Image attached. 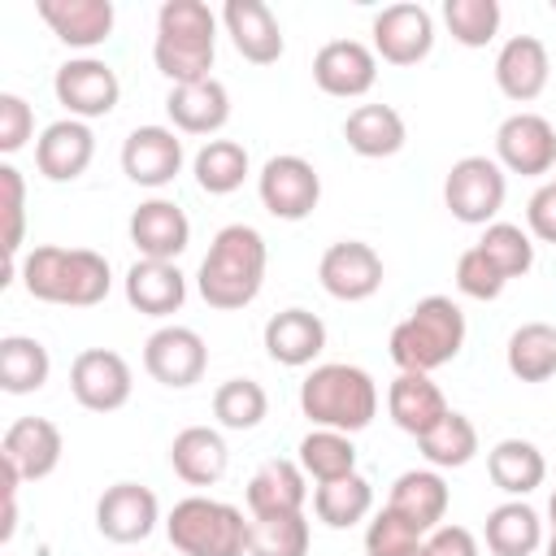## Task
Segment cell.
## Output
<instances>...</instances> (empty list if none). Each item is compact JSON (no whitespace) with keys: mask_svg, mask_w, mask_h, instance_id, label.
<instances>
[{"mask_svg":"<svg viewBox=\"0 0 556 556\" xmlns=\"http://www.w3.org/2000/svg\"><path fill=\"white\" fill-rule=\"evenodd\" d=\"M265 265H269V248H265L261 230L230 222L213 235V243L195 269V291L208 308H222V313L248 308L265 287Z\"/></svg>","mask_w":556,"mask_h":556,"instance_id":"6da1fadb","label":"cell"},{"mask_svg":"<svg viewBox=\"0 0 556 556\" xmlns=\"http://www.w3.org/2000/svg\"><path fill=\"white\" fill-rule=\"evenodd\" d=\"M17 278L26 295L43 304H65V308H91L109 295L113 269L109 256L91 248H61V243H39L17 261Z\"/></svg>","mask_w":556,"mask_h":556,"instance_id":"7a4b0ae2","label":"cell"},{"mask_svg":"<svg viewBox=\"0 0 556 556\" xmlns=\"http://www.w3.org/2000/svg\"><path fill=\"white\" fill-rule=\"evenodd\" d=\"M217 56V13L204 0H165L156 9V39H152V65L174 83H200L213 78Z\"/></svg>","mask_w":556,"mask_h":556,"instance_id":"3957f363","label":"cell"},{"mask_svg":"<svg viewBox=\"0 0 556 556\" xmlns=\"http://www.w3.org/2000/svg\"><path fill=\"white\" fill-rule=\"evenodd\" d=\"M300 413L321 430L356 434L378 417V382L348 361L313 365L300 382Z\"/></svg>","mask_w":556,"mask_h":556,"instance_id":"277c9868","label":"cell"},{"mask_svg":"<svg viewBox=\"0 0 556 556\" xmlns=\"http://www.w3.org/2000/svg\"><path fill=\"white\" fill-rule=\"evenodd\" d=\"M391 361L413 374H434L452 365L465 348V313L452 295H426L408 308L404 321L391 330Z\"/></svg>","mask_w":556,"mask_h":556,"instance_id":"5b68a950","label":"cell"},{"mask_svg":"<svg viewBox=\"0 0 556 556\" xmlns=\"http://www.w3.org/2000/svg\"><path fill=\"white\" fill-rule=\"evenodd\" d=\"M248 530L243 508L208 495H187L165 517V534L182 556H248Z\"/></svg>","mask_w":556,"mask_h":556,"instance_id":"8992f818","label":"cell"},{"mask_svg":"<svg viewBox=\"0 0 556 556\" xmlns=\"http://www.w3.org/2000/svg\"><path fill=\"white\" fill-rule=\"evenodd\" d=\"M504 195H508V174L495 156H478V152L460 156L443 178V204L465 226H491L504 208Z\"/></svg>","mask_w":556,"mask_h":556,"instance_id":"52a82bcc","label":"cell"},{"mask_svg":"<svg viewBox=\"0 0 556 556\" xmlns=\"http://www.w3.org/2000/svg\"><path fill=\"white\" fill-rule=\"evenodd\" d=\"M256 195L265 204L269 217L278 222H304L317 200H321V174L313 161L295 156V152H278L261 165L256 174Z\"/></svg>","mask_w":556,"mask_h":556,"instance_id":"ba28073f","label":"cell"},{"mask_svg":"<svg viewBox=\"0 0 556 556\" xmlns=\"http://www.w3.org/2000/svg\"><path fill=\"white\" fill-rule=\"evenodd\" d=\"M52 91H56V104L78 117V122H91V117H109L122 100V78L109 61L100 56H70L56 74H52Z\"/></svg>","mask_w":556,"mask_h":556,"instance_id":"9c48e42d","label":"cell"},{"mask_svg":"<svg viewBox=\"0 0 556 556\" xmlns=\"http://www.w3.org/2000/svg\"><path fill=\"white\" fill-rule=\"evenodd\" d=\"M143 369H148L152 382H161L169 391H187L208 369V343L191 326H178V321L161 326L143 343Z\"/></svg>","mask_w":556,"mask_h":556,"instance_id":"30bf717a","label":"cell"},{"mask_svg":"<svg viewBox=\"0 0 556 556\" xmlns=\"http://www.w3.org/2000/svg\"><path fill=\"white\" fill-rule=\"evenodd\" d=\"M70 391L87 413H117L135 391V374L122 352L83 348L70 365Z\"/></svg>","mask_w":556,"mask_h":556,"instance_id":"8fae6325","label":"cell"},{"mask_svg":"<svg viewBox=\"0 0 556 556\" xmlns=\"http://www.w3.org/2000/svg\"><path fill=\"white\" fill-rule=\"evenodd\" d=\"M495 161L504 165V174H521V178L552 174L556 169V126L530 109L504 117L495 130Z\"/></svg>","mask_w":556,"mask_h":556,"instance_id":"7c38bea8","label":"cell"},{"mask_svg":"<svg viewBox=\"0 0 556 556\" xmlns=\"http://www.w3.org/2000/svg\"><path fill=\"white\" fill-rule=\"evenodd\" d=\"M374 56L387 65H417L430 56L434 48V17L426 4H387L382 13H374Z\"/></svg>","mask_w":556,"mask_h":556,"instance_id":"4fadbf2b","label":"cell"},{"mask_svg":"<svg viewBox=\"0 0 556 556\" xmlns=\"http://www.w3.org/2000/svg\"><path fill=\"white\" fill-rule=\"evenodd\" d=\"M182 161L187 152L174 126H135L122 143V174L148 191L169 187L182 174Z\"/></svg>","mask_w":556,"mask_h":556,"instance_id":"5bb4252c","label":"cell"},{"mask_svg":"<svg viewBox=\"0 0 556 556\" xmlns=\"http://www.w3.org/2000/svg\"><path fill=\"white\" fill-rule=\"evenodd\" d=\"M317 278H321L326 295H334L343 304H361V300L378 295V287H382V256L365 239H339L321 252Z\"/></svg>","mask_w":556,"mask_h":556,"instance_id":"9a60e30c","label":"cell"},{"mask_svg":"<svg viewBox=\"0 0 556 556\" xmlns=\"http://www.w3.org/2000/svg\"><path fill=\"white\" fill-rule=\"evenodd\" d=\"M161 521V500L143 482H113L96 500V530L109 543H143Z\"/></svg>","mask_w":556,"mask_h":556,"instance_id":"2e32d148","label":"cell"},{"mask_svg":"<svg viewBox=\"0 0 556 556\" xmlns=\"http://www.w3.org/2000/svg\"><path fill=\"white\" fill-rule=\"evenodd\" d=\"M313 83L334 100H356L378 83V56L361 39H330L313 56Z\"/></svg>","mask_w":556,"mask_h":556,"instance_id":"e0dca14e","label":"cell"},{"mask_svg":"<svg viewBox=\"0 0 556 556\" xmlns=\"http://www.w3.org/2000/svg\"><path fill=\"white\" fill-rule=\"evenodd\" d=\"M61 452H65L61 426L48 421V417H17V421L4 430V439H0V460H4L22 482L48 478V473L61 465Z\"/></svg>","mask_w":556,"mask_h":556,"instance_id":"ac0fdd59","label":"cell"},{"mask_svg":"<svg viewBox=\"0 0 556 556\" xmlns=\"http://www.w3.org/2000/svg\"><path fill=\"white\" fill-rule=\"evenodd\" d=\"M222 26H226L235 52L252 65H274L287 52L282 22L274 17V9L265 0H226L222 4Z\"/></svg>","mask_w":556,"mask_h":556,"instance_id":"d6986e66","label":"cell"},{"mask_svg":"<svg viewBox=\"0 0 556 556\" xmlns=\"http://www.w3.org/2000/svg\"><path fill=\"white\" fill-rule=\"evenodd\" d=\"M552 78V56L547 43L534 35H513L500 43L495 52V87L513 100V104H530L547 91Z\"/></svg>","mask_w":556,"mask_h":556,"instance_id":"ffe728a7","label":"cell"},{"mask_svg":"<svg viewBox=\"0 0 556 556\" xmlns=\"http://www.w3.org/2000/svg\"><path fill=\"white\" fill-rule=\"evenodd\" d=\"M130 243L139 248V256L143 261H178L182 252H187V243H191V222H187V213L174 204V200H165V195H152V200H143L135 213H130Z\"/></svg>","mask_w":556,"mask_h":556,"instance_id":"44dd1931","label":"cell"},{"mask_svg":"<svg viewBox=\"0 0 556 556\" xmlns=\"http://www.w3.org/2000/svg\"><path fill=\"white\" fill-rule=\"evenodd\" d=\"M96 156V135L87 122L78 117H61L52 126H43V135L35 139V169L48 182H74L87 174Z\"/></svg>","mask_w":556,"mask_h":556,"instance_id":"7402d4cb","label":"cell"},{"mask_svg":"<svg viewBox=\"0 0 556 556\" xmlns=\"http://www.w3.org/2000/svg\"><path fill=\"white\" fill-rule=\"evenodd\" d=\"M387 413H391V421H395L404 434L421 439V434H430L452 408H447V395L439 391V382H434L430 374L400 369V374L391 378V387H387Z\"/></svg>","mask_w":556,"mask_h":556,"instance_id":"603a6c76","label":"cell"},{"mask_svg":"<svg viewBox=\"0 0 556 556\" xmlns=\"http://www.w3.org/2000/svg\"><path fill=\"white\" fill-rule=\"evenodd\" d=\"M35 13L65 48H100L113 35V0H35Z\"/></svg>","mask_w":556,"mask_h":556,"instance_id":"cb8c5ba5","label":"cell"},{"mask_svg":"<svg viewBox=\"0 0 556 556\" xmlns=\"http://www.w3.org/2000/svg\"><path fill=\"white\" fill-rule=\"evenodd\" d=\"M243 500H248V513L252 517H287V513H304L308 504V473L300 469V460H265L248 486H243Z\"/></svg>","mask_w":556,"mask_h":556,"instance_id":"d4e9b609","label":"cell"},{"mask_svg":"<svg viewBox=\"0 0 556 556\" xmlns=\"http://www.w3.org/2000/svg\"><path fill=\"white\" fill-rule=\"evenodd\" d=\"M126 287V304L143 317H169L182 308L187 300V274L178 269V261H135L122 278Z\"/></svg>","mask_w":556,"mask_h":556,"instance_id":"484cf974","label":"cell"},{"mask_svg":"<svg viewBox=\"0 0 556 556\" xmlns=\"http://www.w3.org/2000/svg\"><path fill=\"white\" fill-rule=\"evenodd\" d=\"M165 113L178 135H217L230 122V91L217 78L182 83V87H169Z\"/></svg>","mask_w":556,"mask_h":556,"instance_id":"4316f807","label":"cell"},{"mask_svg":"<svg viewBox=\"0 0 556 556\" xmlns=\"http://www.w3.org/2000/svg\"><path fill=\"white\" fill-rule=\"evenodd\" d=\"M261 339H265L269 361L287 365V369H304L326 348V321L317 313H308V308H282V313H274L265 321Z\"/></svg>","mask_w":556,"mask_h":556,"instance_id":"83f0119b","label":"cell"},{"mask_svg":"<svg viewBox=\"0 0 556 556\" xmlns=\"http://www.w3.org/2000/svg\"><path fill=\"white\" fill-rule=\"evenodd\" d=\"M447 504H452V491L439 469H404L387 491V508L400 513L404 521H413L421 534L443 526Z\"/></svg>","mask_w":556,"mask_h":556,"instance_id":"f1b7e54d","label":"cell"},{"mask_svg":"<svg viewBox=\"0 0 556 556\" xmlns=\"http://www.w3.org/2000/svg\"><path fill=\"white\" fill-rule=\"evenodd\" d=\"M169 465L187 486H213L230 469V447L213 426H182L169 443Z\"/></svg>","mask_w":556,"mask_h":556,"instance_id":"f546056e","label":"cell"},{"mask_svg":"<svg viewBox=\"0 0 556 556\" xmlns=\"http://www.w3.org/2000/svg\"><path fill=\"white\" fill-rule=\"evenodd\" d=\"M343 139L356 156L382 161V156H395L408 143V126H404L395 104H356L343 122Z\"/></svg>","mask_w":556,"mask_h":556,"instance_id":"4dcf8cb0","label":"cell"},{"mask_svg":"<svg viewBox=\"0 0 556 556\" xmlns=\"http://www.w3.org/2000/svg\"><path fill=\"white\" fill-rule=\"evenodd\" d=\"M486 473H491V482H495L508 500H526L530 491L543 486L547 460H543V452H539L530 439H500V443L486 452Z\"/></svg>","mask_w":556,"mask_h":556,"instance_id":"1f68e13d","label":"cell"},{"mask_svg":"<svg viewBox=\"0 0 556 556\" xmlns=\"http://www.w3.org/2000/svg\"><path fill=\"white\" fill-rule=\"evenodd\" d=\"M486 547L491 556H534L543 547V521L526 500H504L486 513Z\"/></svg>","mask_w":556,"mask_h":556,"instance_id":"d6a6232c","label":"cell"},{"mask_svg":"<svg viewBox=\"0 0 556 556\" xmlns=\"http://www.w3.org/2000/svg\"><path fill=\"white\" fill-rule=\"evenodd\" d=\"M504 361H508V374L517 382H547L556 374V326H547V321H521L508 334Z\"/></svg>","mask_w":556,"mask_h":556,"instance_id":"836d02e7","label":"cell"},{"mask_svg":"<svg viewBox=\"0 0 556 556\" xmlns=\"http://www.w3.org/2000/svg\"><path fill=\"white\" fill-rule=\"evenodd\" d=\"M191 174H195V187L208 191V195H230L243 187V178L252 174V161H248V148L239 139H208L195 161H191Z\"/></svg>","mask_w":556,"mask_h":556,"instance_id":"e575fe53","label":"cell"},{"mask_svg":"<svg viewBox=\"0 0 556 556\" xmlns=\"http://www.w3.org/2000/svg\"><path fill=\"white\" fill-rule=\"evenodd\" d=\"M52 356L35 334H4L0 339V387L9 395H30L48 382Z\"/></svg>","mask_w":556,"mask_h":556,"instance_id":"d590c367","label":"cell"},{"mask_svg":"<svg viewBox=\"0 0 556 556\" xmlns=\"http://www.w3.org/2000/svg\"><path fill=\"white\" fill-rule=\"evenodd\" d=\"M313 513L330 530H348V526L365 521L374 513V486H369V478L365 473H348V478H334V482H317Z\"/></svg>","mask_w":556,"mask_h":556,"instance_id":"8d00e7d4","label":"cell"},{"mask_svg":"<svg viewBox=\"0 0 556 556\" xmlns=\"http://www.w3.org/2000/svg\"><path fill=\"white\" fill-rule=\"evenodd\" d=\"M300 456V469L313 478V482H334V478H348V473H356V443H352V434H343V430H321V426H313L304 439H300V447H295Z\"/></svg>","mask_w":556,"mask_h":556,"instance_id":"74e56055","label":"cell"},{"mask_svg":"<svg viewBox=\"0 0 556 556\" xmlns=\"http://www.w3.org/2000/svg\"><path fill=\"white\" fill-rule=\"evenodd\" d=\"M417 447H421L430 469H460V465H469L478 456V426L465 413L452 408L430 434L417 439Z\"/></svg>","mask_w":556,"mask_h":556,"instance_id":"f35d334b","label":"cell"},{"mask_svg":"<svg viewBox=\"0 0 556 556\" xmlns=\"http://www.w3.org/2000/svg\"><path fill=\"white\" fill-rule=\"evenodd\" d=\"M269 413V395L256 378H226L213 391V417L222 430H256Z\"/></svg>","mask_w":556,"mask_h":556,"instance_id":"ab89813d","label":"cell"},{"mask_svg":"<svg viewBox=\"0 0 556 556\" xmlns=\"http://www.w3.org/2000/svg\"><path fill=\"white\" fill-rule=\"evenodd\" d=\"M313 547V530L304 513H287V517H252L248 530V556H308Z\"/></svg>","mask_w":556,"mask_h":556,"instance_id":"60d3db41","label":"cell"},{"mask_svg":"<svg viewBox=\"0 0 556 556\" xmlns=\"http://www.w3.org/2000/svg\"><path fill=\"white\" fill-rule=\"evenodd\" d=\"M482 256L513 282V278H526L534 269V239L530 230H521L517 222H491L482 226V239H478Z\"/></svg>","mask_w":556,"mask_h":556,"instance_id":"b9f144b4","label":"cell"},{"mask_svg":"<svg viewBox=\"0 0 556 556\" xmlns=\"http://www.w3.org/2000/svg\"><path fill=\"white\" fill-rule=\"evenodd\" d=\"M443 22L460 48H486L500 35V0H443Z\"/></svg>","mask_w":556,"mask_h":556,"instance_id":"7bdbcfd3","label":"cell"},{"mask_svg":"<svg viewBox=\"0 0 556 556\" xmlns=\"http://www.w3.org/2000/svg\"><path fill=\"white\" fill-rule=\"evenodd\" d=\"M421 543H426V534L391 508L374 513V521L365 526V552L369 556H413V552H421Z\"/></svg>","mask_w":556,"mask_h":556,"instance_id":"ee69618b","label":"cell"},{"mask_svg":"<svg viewBox=\"0 0 556 556\" xmlns=\"http://www.w3.org/2000/svg\"><path fill=\"white\" fill-rule=\"evenodd\" d=\"M0 191H4V252L9 265L22 261V239H26V182L17 165H0Z\"/></svg>","mask_w":556,"mask_h":556,"instance_id":"f6af8a7d","label":"cell"},{"mask_svg":"<svg viewBox=\"0 0 556 556\" xmlns=\"http://www.w3.org/2000/svg\"><path fill=\"white\" fill-rule=\"evenodd\" d=\"M504 287H508V278L482 256L478 243L456 256V291H460V295H469V300H500Z\"/></svg>","mask_w":556,"mask_h":556,"instance_id":"bcb514c9","label":"cell"},{"mask_svg":"<svg viewBox=\"0 0 556 556\" xmlns=\"http://www.w3.org/2000/svg\"><path fill=\"white\" fill-rule=\"evenodd\" d=\"M35 139V109L17 91H0V152L13 156Z\"/></svg>","mask_w":556,"mask_h":556,"instance_id":"7dc6e473","label":"cell"},{"mask_svg":"<svg viewBox=\"0 0 556 556\" xmlns=\"http://www.w3.org/2000/svg\"><path fill=\"white\" fill-rule=\"evenodd\" d=\"M526 226H530V239L539 243H556V187L543 182L530 204H526Z\"/></svg>","mask_w":556,"mask_h":556,"instance_id":"c3c4849f","label":"cell"},{"mask_svg":"<svg viewBox=\"0 0 556 556\" xmlns=\"http://www.w3.org/2000/svg\"><path fill=\"white\" fill-rule=\"evenodd\" d=\"M421 552H426V556H482L473 530H465V526H447V521H443L439 530L426 534Z\"/></svg>","mask_w":556,"mask_h":556,"instance_id":"681fc988","label":"cell"},{"mask_svg":"<svg viewBox=\"0 0 556 556\" xmlns=\"http://www.w3.org/2000/svg\"><path fill=\"white\" fill-rule=\"evenodd\" d=\"M547 517H552V534H556V491H552V500H547Z\"/></svg>","mask_w":556,"mask_h":556,"instance_id":"f907efd6","label":"cell"},{"mask_svg":"<svg viewBox=\"0 0 556 556\" xmlns=\"http://www.w3.org/2000/svg\"><path fill=\"white\" fill-rule=\"evenodd\" d=\"M543 552H547V556H556V534H552V539L543 543Z\"/></svg>","mask_w":556,"mask_h":556,"instance_id":"816d5d0a","label":"cell"},{"mask_svg":"<svg viewBox=\"0 0 556 556\" xmlns=\"http://www.w3.org/2000/svg\"><path fill=\"white\" fill-rule=\"evenodd\" d=\"M552 187H556V169H552Z\"/></svg>","mask_w":556,"mask_h":556,"instance_id":"f5cc1de1","label":"cell"},{"mask_svg":"<svg viewBox=\"0 0 556 556\" xmlns=\"http://www.w3.org/2000/svg\"><path fill=\"white\" fill-rule=\"evenodd\" d=\"M552 13H556V0H552Z\"/></svg>","mask_w":556,"mask_h":556,"instance_id":"db71d44e","label":"cell"},{"mask_svg":"<svg viewBox=\"0 0 556 556\" xmlns=\"http://www.w3.org/2000/svg\"><path fill=\"white\" fill-rule=\"evenodd\" d=\"M413 556H426V552H413Z\"/></svg>","mask_w":556,"mask_h":556,"instance_id":"11a10c76","label":"cell"}]
</instances>
